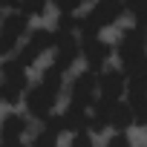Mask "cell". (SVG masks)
Listing matches in <instances>:
<instances>
[{
    "label": "cell",
    "mask_w": 147,
    "mask_h": 147,
    "mask_svg": "<svg viewBox=\"0 0 147 147\" xmlns=\"http://www.w3.org/2000/svg\"><path fill=\"white\" fill-rule=\"evenodd\" d=\"M127 9L118 3H95L84 15H78V38H101V29L113 26Z\"/></svg>",
    "instance_id": "2"
},
{
    "label": "cell",
    "mask_w": 147,
    "mask_h": 147,
    "mask_svg": "<svg viewBox=\"0 0 147 147\" xmlns=\"http://www.w3.org/2000/svg\"><path fill=\"white\" fill-rule=\"evenodd\" d=\"M55 46V32L52 29H29V35L23 38V43L18 46V52L12 55L23 69H29L35 61H40V55H46Z\"/></svg>",
    "instance_id": "6"
},
{
    "label": "cell",
    "mask_w": 147,
    "mask_h": 147,
    "mask_svg": "<svg viewBox=\"0 0 147 147\" xmlns=\"http://www.w3.org/2000/svg\"><path fill=\"white\" fill-rule=\"evenodd\" d=\"M78 40H81V61L87 63V72H92V75L104 72L113 55V46L104 38H78Z\"/></svg>",
    "instance_id": "8"
},
{
    "label": "cell",
    "mask_w": 147,
    "mask_h": 147,
    "mask_svg": "<svg viewBox=\"0 0 147 147\" xmlns=\"http://www.w3.org/2000/svg\"><path fill=\"white\" fill-rule=\"evenodd\" d=\"M61 121H58V113L49 118V121H43V127L38 130V136H35V141H32V147H58V141H61Z\"/></svg>",
    "instance_id": "12"
},
{
    "label": "cell",
    "mask_w": 147,
    "mask_h": 147,
    "mask_svg": "<svg viewBox=\"0 0 147 147\" xmlns=\"http://www.w3.org/2000/svg\"><path fill=\"white\" fill-rule=\"evenodd\" d=\"M130 15H133V26H138V29H147V3H136V6H130L127 9Z\"/></svg>",
    "instance_id": "15"
},
{
    "label": "cell",
    "mask_w": 147,
    "mask_h": 147,
    "mask_svg": "<svg viewBox=\"0 0 147 147\" xmlns=\"http://www.w3.org/2000/svg\"><path fill=\"white\" fill-rule=\"evenodd\" d=\"M29 90V75L26 69L15 61V58H6L0 63V101L15 107Z\"/></svg>",
    "instance_id": "3"
},
{
    "label": "cell",
    "mask_w": 147,
    "mask_h": 147,
    "mask_svg": "<svg viewBox=\"0 0 147 147\" xmlns=\"http://www.w3.org/2000/svg\"><path fill=\"white\" fill-rule=\"evenodd\" d=\"M113 52L118 55L121 61V72L133 69L136 63H141L147 58V29H138V26H127L118 38V43L113 46Z\"/></svg>",
    "instance_id": "4"
},
{
    "label": "cell",
    "mask_w": 147,
    "mask_h": 147,
    "mask_svg": "<svg viewBox=\"0 0 147 147\" xmlns=\"http://www.w3.org/2000/svg\"><path fill=\"white\" fill-rule=\"evenodd\" d=\"M127 95V81H124V72L121 69H104L98 72V98L118 104Z\"/></svg>",
    "instance_id": "10"
},
{
    "label": "cell",
    "mask_w": 147,
    "mask_h": 147,
    "mask_svg": "<svg viewBox=\"0 0 147 147\" xmlns=\"http://www.w3.org/2000/svg\"><path fill=\"white\" fill-rule=\"evenodd\" d=\"M52 52H55V63H52V66H55L58 72L72 69V63L81 58V40H78V35H75V32H55V46H52Z\"/></svg>",
    "instance_id": "9"
},
{
    "label": "cell",
    "mask_w": 147,
    "mask_h": 147,
    "mask_svg": "<svg viewBox=\"0 0 147 147\" xmlns=\"http://www.w3.org/2000/svg\"><path fill=\"white\" fill-rule=\"evenodd\" d=\"M61 92H63V72H58L55 66H46L43 75L26 90V113L32 118H38L40 124L49 121L55 115V107L61 101Z\"/></svg>",
    "instance_id": "1"
},
{
    "label": "cell",
    "mask_w": 147,
    "mask_h": 147,
    "mask_svg": "<svg viewBox=\"0 0 147 147\" xmlns=\"http://www.w3.org/2000/svg\"><path fill=\"white\" fill-rule=\"evenodd\" d=\"M29 130V118L20 113H6L0 118V144L3 147H23V136Z\"/></svg>",
    "instance_id": "11"
},
{
    "label": "cell",
    "mask_w": 147,
    "mask_h": 147,
    "mask_svg": "<svg viewBox=\"0 0 147 147\" xmlns=\"http://www.w3.org/2000/svg\"><path fill=\"white\" fill-rule=\"evenodd\" d=\"M98 98V75H92V72H78L75 78H72L69 84V107H78V110H92Z\"/></svg>",
    "instance_id": "7"
},
{
    "label": "cell",
    "mask_w": 147,
    "mask_h": 147,
    "mask_svg": "<svg viewBox=\"0 0 147 147\" xmlns=\"http://www.w3.org/2000/svg\"><path fill=\"white\" fill-rule=\"evenodd\" d=\"M127 104H130V113H133V124L147 130V95L136 98V101H127Z\"/></svg>",
    "instance_id": "14"
},
{
    "label": "cell",
    "mask_w": 147,
    "mask_h": 147,
    "mask_svg": "<svg viewBox=\"0 0 147 147\" xmlns=\"http://www.w3.org/2000/svg\"><path fill=\"white\" fill-rule=\"evenodd\" d=\"M133 127V113H130V104L127 101H118L110 113V130L113 133H127Z\"/></svg>",
    "instance_id": "13"
},
{
    "label": "cell",
    "mask_w": 147,
    "mask_h": 147,
    "mask_svg": "<svg viewBox=\"0 0 147 147\" xmlns=\"http://www.w3.org/2000/svg\"><path fill=\"white\" fill-rule=\"evenodd\" d=\"M0 147H3V144H0Z\"/></svg>",
    "instance_id": "18"
},
{
    "label": "cell",
    "mask_w": 147,
    "mask_h": 147,
    "mask_svg": "<svg viewBox=\"0 0 147 147\" xmlns=\"http://www.w3.org/2000/svg\"><path fill=\"white\" fill-rule=\"evenodd\" d=\"M26 35H29V18L20 15L18 9L0 18V58H12Z\"/></svg>",
    "instance_id": "5"
},
{
    "label": "cell",
    "mask_w": 147,
    "mask_h": 147,
    "mask_svg": "<svg viewBox=\"0 0 147 147\" xmlns=\"http://www.w3.org/2000/svg\"><path fill=\"white\" fill-rule=\"evenodd\" d=\"M69 147H92V133H90V130L75 133V136H72V141H69Z\"/></svg>",
    "instance_id": "16"
},
{
    "label": "cell",
    "mask_w": 147,
    "mask_h": 147,
    "mask_svg": "<svg viewBox=\"0 0 147 147\" xmlns=\"http://www.w3.org/2000/svg\"><path fill=\"white\" fill-rule=\"evenodd\" d=\"M104 147H133V144H130L127 133H113V136H110V141H107Z\"/></svg>",
    "instance_id": "17"
}]
</instances>
